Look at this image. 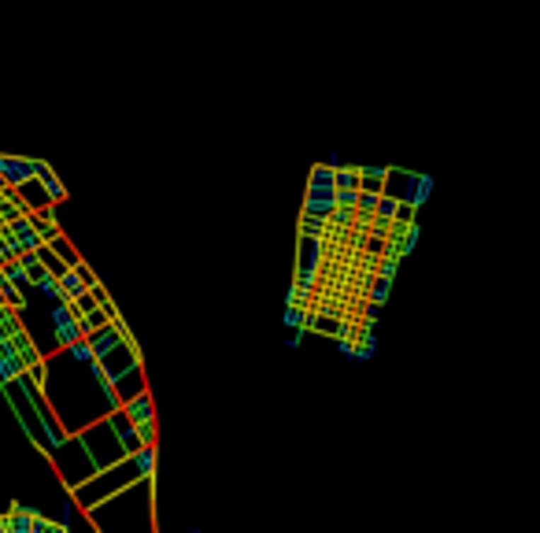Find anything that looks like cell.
<instances>
[{
	"label": "cell",
	"instance_id": "6da1fadb",
	"mask_svg": "<svg viewBox=\"0 0 540 533\" xmlns=\"http://www.w3.org/2000/svg\"><path fill=\"white\" fill-rule=\"evenodd\" d=\"M52 322H56V337L67 348H74L78 341H86V333H81V322L74 319V311H71V304H56L52 308Z\"/></svg>",
	"mask_w": 540,
	"mask_h": 533
},
{
	"label": "cell",
	"instance_id": "7a4b0ae2",
	"mask_svg": "<svg viewBox=\"0 0 540 533\" xmlns=\"http://www.w3.org/2000/svg\"><path fill=\"white\" fill-rule=\"evenodd\" d=\"M0 174L8 178V185L38 182V159H19V156H4V152H0Z\"/></svg>",
	"mask_w": 540,
	"mask_h": 533
},
{
	"label": "cell",
	"instance_id": "3957f363",
	"mask_svg": "<svg viewBox=\"0 0 540 533\" xmlns=\"http://www.w3.org/2000/svg\"><path fill=\"white\" fill-rule=\"evenodd\" d=\"M122 415H130V426H152V423H156L149 393H134V400L122 403Z\"/></svg>",
	"mask_w": 540,
	"mask_h": 533
},
{
	"label": "cell",
	"instance_id": "277c9868",
	"mask_svg": "<svg viewBox=\"0 0 540 533\" xmlns=\"http://www.w3.org/2000/svg\"><path fill=\"white\" fill-rule=\"evenodd\" d=\"M38 182L45 185L48 200H63V197H67V193H63V185H59V178L52 174V167H48V164H41V159H38Z\"/></svg>",
	"mask_w": 540,
	"mask_h": 533
},
{
	"label": "cell",
	"instance_id": "5b68a950",
	"mask_svg": "<svg viewBox=\"0 0 540 533\" xmlns=\"http://www.w3.org/2000/svg\"><path fill=\"white\" fill-rule=\"evenodd\" d=\"M59 285H63V293H67V300L74 304V300H81V297H86L89 293V285L86 282H81V274L71 267L67 274H63V278H59Z\"/></svg>",
	"mask_w": 540,
	"mask_h": 533
},
{
	"label": "cell",
	"instance_id": "8992f818",
	"mask_svg": "<svg viewBox=\"0 0 540 533\" xmlns=\"http://www.w3.org/2000/svg\"><path fill=\"white\" fill-rule=\"evenodd\" d=\"M134 463H137V474L144 481H152V474H156V445H144L141 452H134Z\"/></svg>",
	"mask_w": 540,
	"mask_h": 533
},
{
	"label": "cell",
	"instance_id": "52a82bcc",
	"mask_svg": "<svg viewBox=\"0 0 540 533\" xmlns=\"http://www.w3.org/2000/svg\"><path fill=\"white\" fill-rule=\"evenodd\" d=\"M337 189H340V193H359V189H363L359 167H340V171H337Z\"/></svg>",
	"mask_w": 540,
	"mask_h": 533
},
{
	"label": "cell",
	"instance_id": "ba28073f",
	"mask_svg": "<svg viewBox=\"0 0 540 533\" xmlns=\"http://www.w3.org/2000/svg\"><path fill=\"white\" fill-rule=\"evenodd\" d=\"M400 207H403L400 200H392V197H381V200H378V212H374V215H378L381 222H396V219H400Z\"/></svg>",
	"mask_w": 540,
	"mask_h": 533
},
{
	"label": "cell",
	"instance_id": "9c48e42d",
	"mask_svg": "<svg viewBox=\"0 0 540 533\" xmlns=\"http://www.w3.org/2000/svg\"><path fill=\"white\" fill-rule=\"evenodd\" d=\"M71 355H74V360H81V363H96V348L89 345V341H78L74 348H67Z\"/></svg>",
	"mask_w": 540,
	"mask_h": 533
},
{
	"label": "cell",
	"instance_id": "30bf717a",
	"mask_svg": "<svg viewBox=\"0 0 540 533\" xmlns=\"http://www.w3.org/2000/svg\"><path fill=\"white\" fill-rule=\"evenodd\" d=\"M378 200H381V193H359V207L370 215V212H378Z\"/></svg>",
	"mask_w": 540,
	"mask_h": 533
},
{
	"label": "cell",
	"instance_id": "8fae6325",
	"mask_svg": "<svg viewBox=\"0 0 540 533\" xmlns=\"http://www.w3.org/2000/svg\"><path fill=\"white\" fill-rule=\"evenodd\" d=\"M385 297H389V282H378V285H374V293H370L374 308H378V304H385Z\"/></svg>",
	"mask_w": 540,
	"mask_h": 533
},
{
	"label": "cell",
	"instance_id": "7c38bea8",
	"mask_svg": "<svg viewBox=\"0 0 540 533\" xmlns=\"http://www.w3.org/2000/svg\"><path fill=\"white\" fill-rule=\"evenodd\" d=\"M8 189H11V185H8V178H4V174H0V193H8Z\"/></svg>",
	"mask_w": 540,
	"mask_h": 533
}]
</instances>
